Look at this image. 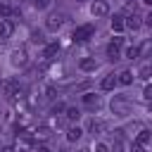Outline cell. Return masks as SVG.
<instances>
[{
  "label": "cell",
  "mask_w": 152,
  "mask_h": 152,
  "mask_svg": "<svg viewBox=\"0 0 152 152\" xmlns=\"http://www.w3.org/2000/svg\"><path fill=\"white\" fill-rule=\"evenodd\" d=\"M109 107H112L114 116H128L131 114V102H128L126 95H114L112 102H109Z\"/></svg>",
  "instance_id": "cell-1"
},
{
  "label": "cell",
  "mask_w": 152,
  "mask_h": 152,
  "mask_svg": "<svg viewBox=\"0 0 152 152\" xmlns=\"http://www.w3.org/2000/svg\"><path fill=\"white\" fill-rule=\"evenodd\" d=\"M93 33H95V26H93V24H81V26H76V28H74L71 40H74V43H86Z\"/></svg>",
  "instance_id": "cell-2"
},
{
  "label": "cell",
  "mask_w": 152,
  "mask_h": 152,
  "mask_svg": "<svg viewBox=\"0 0 152 152\" xmlns=\"http://www.w3.org/2000/svg\"><path fill=\"white\" fill-rule=\"evenodd\" d=\"M62 24H64V14H62V12H52V14L45 19V28H48V31H59Z\"/></svg>",
  "instance_id": "cell-3"
},
{
  "label": "cell",
  "mask_w": 152,
  "mask_h": 152,
  "mask_svg": "<svg viewBox=\"0 0 152 152\" xmlns=\"http://www.w3.org/2000/svg\"><path fill=\"white\" fill-rule=\"evenodd\" d=\"M2 88H5V95L12 97V100H14V97H21V93H24V88L19 86V81H5Z\"/></svg>",
  "instance_id": "cell-4"
},
{
  "label": "cell",
  "mask_w": 152,
  "mask_h": 152,
  "mask_svg": "<svg viewBox=\"0 0 152 152\" xmlns=\"http://www.w3.org/2000/svg\"><path fill=\"white\" fill-rule=\"evenodd\" d=\"M90 14L97 19V17H107L109 14V5L104 2V0H95L93 5H90Z\"/></svg>",
  "instance_id": "cell-5"
},
{
  "label": "cell",
  "mask_w": 152,
  "mask_h": 152,
  "mask_svg": "<svg viewBox=\"0 0 152 152\" xmlns=\"http://www.w3.org/2000/svg\"><path fill=\"white\" fill-rule=\"evenodd\" d=\"M12 64H14V66H26V64H28V55H26V50H21V48L14 50V52H12Z\"/></svg>",
  "instance_id": "cell-6"
},
{
  "label": "cell",
  "mask_w": 152,
  "mask_h": 152,
  "mask_svg": "<svg viewBox=\"0 0 152 152\" xmlns=\"http://www.w3.org/2000/svg\"><path fill=\"white\" fill-rule=\"evenodd\" d=\"M12 33H14V21L12 19H2V24H0V38L7 40Z\"/></svg>",
  "instance_id": "cell-7"
},
{
  "label": "cell",
  "mask_w": 152,
  "mask_h": 152,
  "mask_svg": "<svg viewBox=\"0 0 152 152\" xmlns=\"http://www.w3.org/2000/svg\"><path fill=\"white\" fill-rule=\"evenodd\" d=\"M116 83H119V76H116V74H107V76L102 78V83H100V86H102V90H114V86H116Z\"/></svg>",
  "instance_id": "cell-8"
},
{
  "label": "cell",
  "mask_w": 152,
  "mask_h": 152,
  "mask_svg": "<svg viewBox=\"0 0 152 152\" xmlns=\"http://www.w3.org/2000/svg\"><path fill=\"white\" fill-rule=\"evenodd\" d=\"M81 100H83V104H86V107H97V104H100V97H97L95 93H86Z\"/></svg>",
  "instance_id": "cell-9"
},
{
  "label": "cell",
  "mask_w": 152,
  "mask_h": 152,
  "mask_svg": "<svg viewBox=\"0 0 152 152\" xmlns=\"http://www.w3.org/2000/svg\"><path fill=\"white\" fill-rule=\"evenodd\" d=\"M81 135H83V131H81L78 126H69V131H66V140H69V142H76Z\"/></svg>",
  "instance_id": "cell-10"
},
{
  "label": "cell",
  "mask_w": 152,
  "mask_h": 152,
  "mask_svg": "<svg viewBox=\"0 0 152 152\" xmlns=\"http://www.w3.org/2000/svg\"><path fill=\"white\" fill-rule=\"evenodd\" d=\"M140 24H142V21H140V17H138V14L126 17V26H128L131 31H138V28H140Z\"/></svg>",
  "instance_id": "cell-11"
},
{
  "label": "cell",
  "mask_w": 152,
  "mask_h": 152,
  "mask_svg": "<svg viewBox=\"0 0 152 152\" xmlns=\"http://www.w3.org/2000/svg\"><path fill=\"white\" fill-rule=\"evenodd\" d=\"M57 52H59V45H57V43H48V45H45V52H43V57H45V59H52Z\"/></svg>",
  "instance_id": "cell-12"
},
{
  "label": "cell",
  "mask_w": 152,
  "mask_h": 152,
  "mask_svg": "<svg viewBox=\"0 0 152 152\" xmlns=\"http://www.w3.org/2000/svg\"><path fill=\"white\" fill-rule=\"evenodd\" d=\"M107 59H109V62H116V59H119V45H116V43H109V45H107Z\"/></svg>",
  "instance_id": "cell-13"
},
{
  "label": "cell",
  "mask_w": 152,
  "mask_h": 152,
  "mask_svg": "<svg viewBox=\"0 0 152 152\" xmlns=\"http://www.w3.org/2000/svg\"><path fill=\"white\" fill-rule=\"evenodd\" d=\"M78 66H81V71H95V69H97V62L90 59V57H86V59H81Z\"/></svg>",
  "instance_id": "cell-14"
},
{
  "label": "cell",
  "mask_w": 152,
  "mask_h": 152,
  "mask_svg": "<svg viewBox=\"0 0 152 152\" xmlns=\"http://www.w3.org/2000/svg\"><path fill=\"white\" fill-rule=\"evenodd\" d=\"M116 76H119V83H121V86H131V83H133V71H128V69H124V71L116 74Z\"/></svg>",
  "instance_id": "cell-15"
},
{
  "label": "cell",
  "mask_w": 152,
  "mask_h": 152,
  "mask_svg": "<svg viewBox=\"0 0 152 152\" xmlns=\"http://www.w3.org/2000/svg\"><path fill=\"white\" fill-rule=\"evenodd\" d=\"M138 76H140L142 81H147V78L152 76V62H145V64L138 69Z\"/></svg>",
  "instance_id": "cell-16"
},
{
  "label": "cell",
  "mask_w": 152,
  "mask_h": 152,
  "mask_svg": "<svg viewBox=\"0 0 152 152\" xmlns=\"http://www.w3.org/2000/svg\"><path fill=\"white\" fill-rule=\"evenodd\" d=\"M124 19H126V17L116 14V17L112 19V31H116V33H119V31H124V26H126V21H124Z\"/></svg>",
  "instance_id": "cell-17"
},
{
  "label": "cell",
  "mask_w": 152,
  "mask_h": 152,
  "mask_svg": "<svg viewBox=\"0 0 152 152\" xmlns=\"http://www.w3.org/2000/svg\"><path fill=\"white\" fill-rule=\"evenodd\" d=\"M88 131H90V133H102V131H104V121H100V119H93V121L88 124Z\"/></svg>",
  "instance_id": "cell-18"
},
{
  "label": "cell",
  "mask_w": 152,
  "mask_h": 152,
  "mask_svg": "<svg viewBox=\"0 0 152 152\" xmlns=\"http://www.w3.org/2000/svg\"><path fill=\"white\" fill-rule=\"evenodd\" d=\"M33 138H38V140H48V138H50V128H48V126H38L36 133H33Z\"/></svg>",
  "instance_id": "cell-19"
},
{
  "label": "cell",
  "mask_w": 152,
  "mask_h": 152,
  "mask_svg": "<svg viewBox=\"0 0 152 152\" xmlns=\"http://www.w3.org/2000/svg\"><path fill=\"white\" fill-rule=\"evenodd\" d=\"M150 138H152V133H150L147 128H142V131L138 133V138H135V142H138V145H147V142H150Z\"/></svg>",
  "instance_id": "cell-20"
},
{
  "label": "cell",
  "mask_w": 152,
  "mask_h": 152,
  "mask_svg": "<svg viewBox=\"0 0 152 152\" xmlns=\"http://www.w3.org/2000/svg\"><path fill=\"white\" fill-rule=\"evenodd\" d=\"M66 119L69 121H78L81 119V109L78 107H66Z\"/></svg>",
  "instance_id": "cell-21"
},
{
  "label": "cell",
  "mask_w": 152,
  "mask_h": 152,
  "mask_svg": "<svg viewBox=\"0 0 152 152\" xmlns=\"http://www.w3.org/2000/svg\"><path fill=\"white\" fill-rule=\"evenodd\" d=\"M140 55V45H131V48H126V59H135Z\"/></svg>",
  "instance_id": "cell-22"
},
{
  "label": "cell",
  "mask_w": 152,
  "mask_h": 152,
  "mask_svg": "<svg viewBox=\"0 0 152 152\" xmlns=\"http://www.w3.org/2000/svg\"><path fill=\"white\" fill-rule=\"evenodd\" d=\"M10 14H14V7H10V5H5V2H0V19H7Z\"/></svg>",
  "instance_id": "cell-23"
},
{
  "label": "cell",
  "mask_w": 152,
  "mask_h": 152,
  "mask_svg": "<svg viewBox=\"0 0 152 152\" xmlns=\"http://www.w3.org/2000/svg\"><path fill=\"white\" fill-rule=\"evenodd\" d=\"M112 152H126V145H124V138H116L114 145H112Z\"/></svg>",
  "instance_id": "cell-24"
},
{
  "label": "cell",
  "mask_w": 152,
  "mask_h": 152,
  "mask_svg": "<svg viewBox=\"0 0 152 152\" xmlns=\"http://www.w3.org/2000/svg\"><path fill=\"white\" fill-rule=\"evenodd\" d=\"M31 40L43 45V43H45V38H43V31H33V33H31Z\"/></svg>",
  "instance_id": "cell-25"
},
{
  "label": "cell",
  "mask_w": 152,
  "mask_h": 152,
  "mask_svg": "<svg viewBox=\"0 0 152 152\" xmlns=\"http://www.w3.org/2000/svg\"><path fill=\"white\" fill-rule=\"evenodd\" d=\"M55 97H57V90H55L52 86H48V88H45V100H55Z\"/></svg>",
  "instance_id": "cell-26"
},
{
  "label": "cell",
  "mask_w": 152,
  "mask_h": 152,
  "mask_svg": "<svg viewBox=\"0 0 152 152\" xmlns=\"http://www.w3.org/2000/svg\"><path fill=\"white\" fill-rule=\"evenodd\" d=\"M33 5H36L38 10H45V7H50V5H52V0H33Z\"/></svg>",
  "instance_id": "cell-27"
},
{
  "label": "cell",
  "mask_w": 152,
  "mask_h": 152,
  "mask_svg": "<svg viewBox=\"0 0 152 152\" xmlns=\"http://www.w3.org/2000/svg\"><path fill=\"white\" fill-rule=\"evenodd\" d=\"M62 112H66V107H64V104H62V102H57V104H55V107H52V114H55V116H57V114H62Z\"/></svg>",
  "instance_id": "cell-28"
},
{
  "label": "cell",
  "mask_w": 152,
  "mask_h": 152,
  "mask_svg": "<svg viewBox=\"0 0 152 152\" xmlns=\"http://www.w3.org/2000/svg\"><path fill=\"white\" fill-rule=\"evenodd\" d=\"M142 97H145V100H152V83H147V86H145V90H142Z\"/></svg>",
  "instance_id": "cell-29"
},
{
  "label": "cell",
  "mask_w": 152,
  "mask_h": 152,
  "mask_svg": "<svg viewBox=\"0 0 152 152\" xmlns=\"http://www.w3.org/2000/svg\"><path fill=\"white\" fill-rule=\"evenodd\" d=\"M95 152H109V147H107L104 142H97V145H95Z\"/></svg>",
  "instance_id": "cell-30"
},
{
  "label": "cell",
  "mask_w": 152,
  "mask_h": 152,
  "mask_svg": "<svg viewBox=\"0 0 152 152\" xmlns=\"http://www.w3.org/2000/svg\"><path fill=\"white\" fill-rule=\"evenodd\" d=\"M145 26H150V28H152V10L145 14Z\"/></svg>",
  "instance_id": "cell-31"
},
{
  "label": "cell",
  "mask_w": 152,
  "mask_h": 152,
  "mask_svg": "<svg viewBox=\"0 0 152 152\" xmlns=\"http://www.w3.org/2000/svg\"><path fill=\"white\" fill-rule=\"evenodd\" d=\"M131 152H145V147H142V145H138V142H133V147H131Z\"/></svg>",
  "instance_id": "cell-32"
},
{
  "label": "cell",
  "mask_w": 152,
  "mask_h": 152,
  "mask_svg": "<svg viewBox=\"0 0 152 152\" xmlns=\"http://www.w3.org/2000/svg\"><path fill=\"white\" fill-rule=\"evenodd\" d=\"M0 152H14V150H12V147H2Z\"/></svg>",
  "instance_id": "cell-33"
},
{
  "label": "cell",
  "mask_w": 152,
  "mask_h": 152,
  "mask_svg": "<svg viewBox=\"0 0 152 152\" xmlns=\"http://www.w3.org/2000/svg\"><path fill=\"white\" fill-rule=\"evenodd\" d=\"M38 152H50V150L48 147H38Z\"/></svg>",
  "instance_id": "cell-34"
},
{
  "label": "cell",
  "mask_w": 152,
  "mask_h": 152,
  "mask_svg": "<svg viewBox=\"0 0 152 152\" xmlns=\"http://www.w3.org/2000/svg\"><path fill=\"white\" fill-rule=\"evenodd\" d=\"M78 152H90V150H88V147H83V150H78Z\"/></svg>",
  "instance_id": "cell-35"
},
{
  "label": "cell",
  "mask_w": 152,
  "mask_h": 152,
  "mask_svg": "<svg viewBox=\"0 0 152 152\" xmlns=\"http://www.w3.org/2000/svg\"><path fill=\"white\" fill-rule=\"evenodd\" d=\"M142 2H145V5H152V0H142Z\"/></svg>",
  "instance_id": "cell-36"
},
{
  "label": "cell",
  "mask_w": 152,
  "mask_h": 152,
  "mask_svg": "<svg viewBox=\"0 0 152 152\" xmlns=\"http://www.w3.org/2000/svg\"><path fill=\"white\" fill-rule=\"evenodd\" d=\"M76 2H83V0H76Z\"/></svg>",
  "instance_id": "cell-37"
}]
</instances>
